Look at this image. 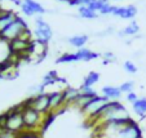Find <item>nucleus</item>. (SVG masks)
<instances>
[{
    "instance_id": "nucleus-1",
    "label": "nucleus",
    "mask_w": 146,
    "mask_h": 138,
    "mask_svg": "<svg viewBox=\"0 0 146 138\" xmlns=\"http://www.w3.org/2000/svg\"><path fill=\"white\" fill-rule=\"evenodd\" d=\"M132 119L129 116L127 107L120 103L119 101H109L102 110L100 111V114L97 115V118L93 121L98 123L100 127L104 124H108L111 121H119V120H128Z\"/></svg>"
},
{
    "instance_id": "nucleus-2",
    "label": "nucleus",
    "mask_w": 146,
    "mask_h": 138,
    "mask_svg": "<svg viewBox=\"0 0 146 138\" xmlns=\"http://www.w3.org/2000/svg\"><path fill=\"white\" fill-rule=\"evenodd\" d=\"M7 119H5V129L11 130L13 133L21 134L26 130L25 128V121H23L22 116V105L14 106L9 111L5 112Z\"/></svg>"
},
{
    "instance_id": "nucleus-3",
    "label": "nucleus",
    "mask_w": 146,
    "mask_h": 138,
    "mask_svg": "<svg viewBox=\"0 0 146 138\" xmlns=\"http://www.w3.org/2000/svg\"><path fill=\"white\" fill-rule=\"evenodd\" d=\"M27 28L29 27H27V25H26V22L23 21V18L17 16V18L14 19L13 22H12L4 31L0 32V36L4 38L5 40H8V42H12L14 39L19 38V36L22 35L23 31L27 30Z\"/></svg>"
},
{
    "instance_id": "nucleus-4",
    "label": "nucleus",
    "mask_w": 146,
    "mask_h": 138,
    "mask_svg": "<svg viewBox=\"0 0 146 138\" xmlns=\"http://www.w3.org/2000/svg\"><path fill=\"white\" fill-rule=\"evenodd\" d=\"M34 36H35V40H38L40 43H44V44H48V42H49L53 36L52 27L49 26V23H47L44 19L41 18V16L35 18Z\"/></svg>"
},
{
    "instance_id": "nucleus-5",
    "label": "nucleus",
    "mask_w": 146,
    "mask_h": 138,
    "mask_svg": "<svg viewBox=\"0 0 146 138\" xmlns=\"http://www.w3.org/2000/svg\"><path fill=\"white\" fill-rule=\"evenodd\" d=\"M108 102H109V100L106 98V97H104V96L94 97L93 100H92L91 102H89L88 105H87L86 107L82 110L83 115L86 116L88 120L93 121V120L97 118V115L100 114V111L102 110V107H104V106H105Z\"/></svg>"
},
{
    "instance_id": "nucleus-6",
    "label": "nucleus",
    "mask_w": 146,
    "mask_h": 138,
    "mask_svg": "<svg viewBox=\"0 0 146 138\" xmlns=\"http://www.w3.org/2000/svg\"><path fill=\"white\" fill-rule=\"evenodd\" d=\"M23 103L26 106L33 107L40 114H49V94L47 92H43L35 97H30Z\"/></svg>"
},
{
    "instance_id": "nucleus-7",
    "label": "nucleus",
    "mask_w": 146,
    "mask_h": 138,
    "mask_svg": "<svg viewBox=\"0 0 146 138\" xmlns=\"http://www.w3.org/2000/svg\"><path fill=\"white\" fill-rule=\"evenodd\" d=\"M48 94H49V114L56 115L66 108L64 90H52L48 92Z\"/></svg>"
},
{
    "instance_id": "nucleus-8",
    "label": "nucleus",
    "mask_w": 146,
    "mask_h": 138,
    "mask_svg": "<svg viewBox=\"0 0 146 138\" xmlns=\"http://www.w3.org/2000/svg\"><path fill=\"white\" fill-rule=\"evenodd\" d=\"M110 138H142V132L138 124L132 119L127 125H124L119 132H116Z\"/></svg>"
},
{
    "instance_id": "nucleus-9",
    "label": "nucleus",
    "mask_w": 146,
    "mask_h": 138,
    "mask_svg": "<svg viewBox=\"0 0 146 138\" xmlns=\"http://www.w3.org/2000/svg\"><path fill=\"white\" fill-rule=\"evenodd\" d=\"M21 11L27 17H33L34 14H43L47 12L44 7L35 0H23L21 3Z\"/></svg>"
},
{
    "instance_id": "nucleus-10",
    "label": "nucleus",
    "mask_w": 146,
    "mask_h": 138,
    "mask_svg": "<svg viewBox=\"0 0 146 138\" xmlns=\"http://www.w3.org/2000/svg\"><path fill=\"white\" fill-rule=\"evenodd\" d=\"M114 16H118L123 19H132L137 14V7L131 4L127 7H114Z\"/></svg>"
},
{
    "instance_id": "nucleus-11",
    "label": "nucleus",
    "mask_w": 146,
    "mask_h": 138,
    "mask_svg": "<svg viewBox=\"0 0 146 138\" xmlns=\"http://www.w3.org/2000/svg\"><path fill=\"white\" fill-rule=\"evenodd\" d=\"M12 54H13V53H12L9 42L0 36V65L8 62L9 59H11Z\"/></svg>"
},
{
    "instance_id": "nucleus-12",
    "label": "nucleus",
    "mask_w": 146,
    "mask_h": 138,
    "mask_svg": "<svg viewBox=\"0 0 146 138\" xmlns=\"http://www.w3.org/2000/svg\"><path fill=\"white\" fill-rule=\"evenodd\" d=\"M75 55H76L78 62L79 61L89 62V61H93V59H96V58L100 57L98 53L91 50L89 48H80V49H78V52L75 53Z\"/></svg>"
},
{
    "instance_id": "nucleus-13",
    "label": "nucleus",
    "mask_w": 146,
    "mask_h": 138,
    "mask_svg": "<svg viewBox=\"0 0 146 138\" xmlns=\"http://www.w3.org/2000/svg\"><path fill=\"white\" fill-rule=\"evenodd\" d=\"M102 96L106 97L109 101H118L121 97V90L119 86H113V85H105L101 89Z\"/></svg>"
},
{
    "instance_id": "nucleus-14",
    "label": "nucleus",
    "mask_w": 146,
    "mask_h": 138,
    "mask_svg": "<svg viewBox=\"0 0 146 138\" xmlns=\"http://www.w3.org/2000/svg\"><path fill=\"white\" fill-rule=\"evenodd\" d=\"M94 97L93 96H89V94H86V93H82L80 92V94L76 97V100L72 102V107H75V108H78V110H80L82 111L83 108L86 107L87 105H88L89 102H91L92 100H93Z\"/></svg>"
},
{
    "instance_id": "nucleus-15",
    "label": "nucleus",
    "mask_w": 146,
    "mask_h": 138,
    "mask_svg": "<svg viewBox=\"0 0 146 138\" xmlns=\"http://www.w3.org/2000/svg\"><path fill=\"white\" fill-rule=\"evenodd\" d=\"M132 107L135 114L138 118L146 116V97H138V100L135 103H132Z\"/></svg>"
},
{
    "instance_id": "nucleus-16",
    "label": "nucleus",
    "mask_w": 146,
    "mask_h": 138,
    "mask_svg": "<svg viewBox=\"0 0 146 138\" xmlns=\"http://www.w3.org/2000/svg\"><path fill=\"white\" fill-rule=\"evenodd\" d=\"M80 94V89L72 88V86H66L64 89V96H65V102H66V107L71 106L72 102L76 100V97Z\"/></svg>"
},
{
    "instance_id": "nucleus-17",
    "label": "nucleus",
    "mask_w": 146,
    "mask_h": 138,
    "mask_svg": "<svg viewBox=\"0 0 146 138\" xmlns=\"http://www.w3.org/2000/svg\"><path fill=\"white\" fill-rule=\"evenodd\" d=\"M67 42H69L70 45H72V47L75 48H84V45L87 44V42H88V36L87 35H74L71 36V38L67 39Z\"/></svg>"
},
{
    "instance_id": "nucleus-18",
    "label": "nucleus",
    "mask_w": 146,
    "mask_h": 138,
    "mask_svg": "<svg viewBox=\"0 0 146 138\" xmlns=\"http://www.w3.org/2000/svg\"><path fill=\"white\" fill-rule=\"evenodd\" d=\"M140 32V26H138V23L137 22H131L129 25L127 26V27H124L123 30L119 32V36H136L137 34Z\"/></svg>"
},
{
    "instance_id": "nucleus-19",
    "label": "nucleus",
    "mask_w": 146,
    "mask_h": 138,
    "mask_svg": "<svg viewBox=\"0 0 146 138\" xmlns=\"http://www.w3.org/2000/svg\"><path fill=\"white\" fill-rule=\"evenodd\" d=\"M78 12H79V17L80 18H86V19H96L98 18V13L92 9H89L87 5H82L78 8Z\"/></svg>"
},
{
    "instance_id": "nucleus-20",
    "label": "nucleus",
    "mask_w": 146,
    "mask_h": 138,
    "mask_svg": "<svg viewBox=\"0 0 146 138\" xmlns=\"http://www.w3.org/2000/svg\"><path fill=\"white\" fill-rule=\"evenodd\" d=\"M100 81V74L96 71H91L87 74V76L83 79V83L82 85L83 86H92L93 88L94 84H97Z\"/></svg>"
},
{
    "instance_id": "nucleus-21",
    "label": "nucleus",
    "mask_w": 146,
    "mask_h": 138,
    "mask_svg": "<svg viewBox=\"0 0 146 138\" xmlns=\"http://www.w3.org/2000/svg\"><path fill=\"white\" fill-rule=\"evenodd\" d=\"M57 63H72V62H78L75 53H64L62 55L57 58Z\"/></svg>"
},
{
    "instance_id": "nucleus-22",
    "label": "nucleus",
    "mask_w": 146,
    "mask_h": 138,
    "mask_svg": "<svg viewBox=\"0 0 146 138\" xmlns=\"http://www.w3.org/2000/svg\"><path fill=\"white\" fill-rule=\"evenodd\" d=\"M120 90L121 93H132L133 89H135V81L133 80H128V81H124V83L120 84Z\"/></svg>"
},
{
    "instance_id": "nucleus-23",
    "label": "nucleus",
    "mask_w": 146,
    "mask_h": 138,
    "mask_svg": "<svg viewBox=\"0 0 146 138\" xmlns=\"http://www.w3.org/2000/svg\"><path fill=\"white\" fill-rule=\"evenodd\" d=\"M106 3H109V0H96V1H92L91 4H88L87 7L94 12H100L102 8H104V5H105Z\"/></svg>"
},
{
    "instance_id": "nucleus-24",
    "label": "nucleus",
    "mask_w": 146,
    "mask_h": 138,
    "mask_svg": "<svg viewBox=\"0 0 146 138\" xmlns=\"http://www.w3.org/2000/svg\"><path fill=\"white\" fill-rule=\"evenodd\" d=\"M123 67L128 74H136V72H137V66H136L132 61H125L123 63Z\"/></svg>"
},
{
    "instance_id": "nucleus-25",
    "label": "nucleus",
    "mask_w": 146,
    "mask_h": 138,
    "mask_svg": "<svg viewBox=\"0 0 146 138\" xmlns=\"http://www.w3.org/2000/svg\"><path fill=\"white\" fill-rule=\"evenodd\" d=\"M0 138H21V134H17L7 129H0Z\"/></svg>"
},
{
    "instance_id": "nucleus-26",
    "label": "nucleus",
    "mask_w": 146,
    "mask_h": 138,
    "mask_svg": "<svg viewBox=\"0 0 146 138\" xmlns=\"http://www.w3.org/2000/svg\"><path fill=\"white\" fill-rule=\"evenodd\" d=\"M102 57H104V63H105V65L116 61L115 54H114V53H111V52H104V53H102Z\"/></svg>"
},
{
    "instance_id": "nucleus-27",
    "label": "nucleus",
    "mask_w": 146,
    "mask_h": 138,
    "mask_svg": "<svg viewBox=\"0 0 146 138\" xmlns=\"http://www.w3.org/2000/svg\"><path fill=\"white\" fill-rule=\"evenodd\" d=\"M114 7H115V5H111L110 3H106L105 5H104V8H102L101 11L98 12V13L100 14H104V16H105V14H113Z\"/></svg>"
},
{
    "instance_id": "nucleus-28",
    "label": "nucleus",
    "mask_w": 146,
    "mask_h": 138,
    "mask_svg": "<svg viewBox=\"0 0 146 138\" xmlns=\"http://www.w3.org/2000/svg\"><path fill=\"white\" fill-rule=\"evenodd\" d=\"M137 100H138V96L135 93V92H132V93H128V94H127V101H128L129 103H135Z\"/></svg>"
},
{
    "instance_id": "nucleus-29",
    "label": "nucleus",
    "mask_w": 146,
    "mask_h": 138,
    "mask_svg": "<svg viewBox=\"0 0 146 138\" xmlns=\"http://www.w3.org/2000/svg\"><path fill=\"white\" fill-rule=\"evenodd\" d=\"M21 138H38L35 135V133H31V132H23V133H21Z\"/></svg>"
}]
</instances>
